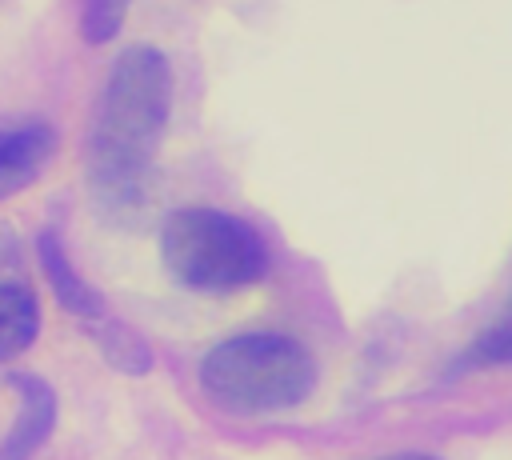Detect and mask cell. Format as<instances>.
Here are the masks:
<instances>
[{
	"label": "cell",
	"instance_id": "1",
	"mask_svg": "<svg viewBox=\"0 0 512 460\" xmlns=\"http://www.w3.org/2000/svg\"><path fill=\"white\" fill-rule=\"evenodd\" d=\"M172 108V68L156 48H128L100 92L92 124V180L104 196L140 192Z\"/></svg>",
	"mask_w": 512,
	"mask_h": 460
},
{
	"label": "cell",
	"instance_id": "2",
	"mask_svg": "<svg viewBox=\"0 0 512 460\" xmlns=\"http://www.w3.org/2000/svg\"><path fill=\"white\" fill-rule=\"evenodd\" d=\"M200 384L232 412H284L312 396L316 360L292 336L248 332L216 344L204 356Z\"/></svg>",
	"mask_w": 512,
	"mask_h": 460
},
{
	"label": "cell",
	"instance_id": "3",
	"mask_svg": "<svg viewBox=\"0 0 512 460\" xmlns=\"http://www.w3.org/2000/svg\"><path fill=\"white\" fill-rule=\"evenodd\" d=\"M160 256L176 284L208 296L240 292L268 272V248L252 224L216 208H180L164 220Z\"/></svg>",
	"mask_w": 512,
	"mask_h": 460
},
{
	"label": "cell",
	"instance_id": "4",
	"mask_svg": "<svg viewBox=\"0 0 512 460\" xmlns=\"http://www.w3.org/2000/svg\"><path fill=\"white\" fill-rule=\"evenodd\" d=\"M8 388L20 392V416L0 444V460H32L56 428V392L32 372H12Z\"/></svg>",
	"mask_w": 512,
	"mask_h": 460
},
{
	"label": "cell",
	"instance_id": "5",
	"mask_svg": "<svg viewBox=\"0 0 512 460\" xmlns=\"http://www.w3.org/2000/svg\"><path fill=\"white\" fill-rule=\"evenodd\" d=\"M56 136L44 124H20L0 128V200L24 192L52 160Z\"/></svg>",
	"mask_w": 512,
	"mask_h": 460
},
{
	"label": "cell",
	"instance_id": "6",
	"mask_svg": "<svg viewBox=\"0 0 512 460\" xmlns=\"http://www.w3.org/2000/svg\"><path fill=\"white\" fill-rule=\"evenodd\" d=\"M36 248H40V264H44V276H48L56 300H60L72 316L96 324V320L104 316V300H100V296L88 288V280L68 264V256H64V248H60V240H56V232H40V244H36Z\"/></svg>",
	"mask_w": 512,
	"mask_h": 460
},
{
	"label": "cell",
	"instance_id": "7",
	"mask_svg": "<svg viewBox=\"0 0 512 460\" xmlns=\"http://www.w3.org/2000/svg\"><path fill=\"white\" fill-rule=\"evenodd\" d=\"M40 332V304L24 284H0V360L20 356Z\"/></svg>",
	"mask_w": 512,
	"mask_h": 460
},
{
	"label": "cell",
	"instance_id": "8",
	"mask_svg": "<svg viewBox=\"0 0 512 460\" xmlns=\"http://www.w3.org/2000/svg\"><path fill=\"white\" fill-rule=\"evenodd\" d=\"M92 332H96V344H100V352L108 356L112 368H120V372H128V376H140V372L152 368V352H148V344H144L132 328H124V324L100 316V320L92 324Z\"/></svg>",
	"mask_w": 512,
	"mask_h": 460
},
{
	"label": "cell",
	"instance_id": "9",
	"mask_svg": "<svg viewBox=\"0 0 512 460\" xmlns=\"http://www.w3.org/2000/svg\"><path fill=\"white\" fill-rule=\"evenodd\" d=\"M128 0H84L80 8V36L88 44H108L124 24Z\"/></svg>",
	"mask_w": 512,
	"mask_h": 460
},
{
	"label": "cell",
	"instance_id": "10",
	"mask_svg": "<svg viewBox=\"0 0 512 460\" xmlns=\"http://www.w3.org/2000/svg\"><path fill=\"white\" fill-rule=\"evenodd\" d=\"M464 368H496V364H512V320H504L500 328L484 332L480 340H472L468 356L460 360Z\"/></svg>",
	"mask_w": 512,
	"mask_h": 460
},
{
	"label": "cell",
	"instance_id": "11",
	"mask_svg": "<svg viewBox=\"0 0 512 460\" xmlns=\"http://www.w3.org/2000/svg\"><path fill=\"white\" fill-rule=\"evenodd\" d=\"M380 460H436V456H424V452H400V456H380Z\"/></svg>",
	"mask_w": 512,
	"mask_h": 460
}]
</instances>
